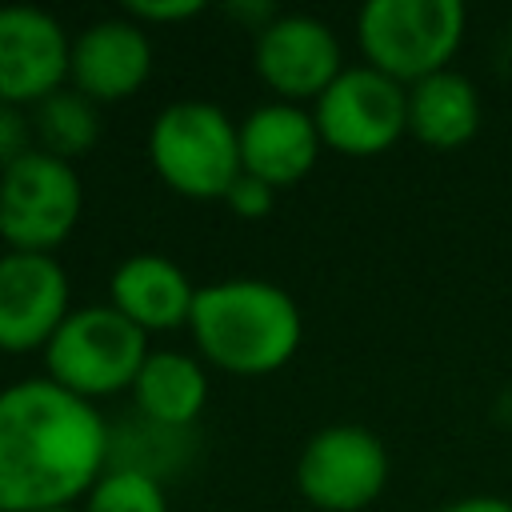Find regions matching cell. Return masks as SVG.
<instances>
[{
	"instance_id": "6",
	"label": "cell",
	"mask_w": 512,
	"mask_h": 512,
	"mask_svg": "<svg viewBox=\"0 0 512 512\" xmlns=\"http://www.w3.org/2000/svg\"><path fill=\"white\" fill-rule=\"evenodd\" d=\"M80 216L84 180L76 164L32 148L0 172V248L56 256V248L76 232Z\"/></svg>"
},
{
	"instance_id": "16",
	"label": "cell",
	"mask_w": 512,
	"mask_h": 512,
	"mask_svg": "<svg viewBox=\"0 0 512 512\" xmlns=\"http://www.w3.org/2000/svg\"><path fill=\"white\" fill-rule=\"evenodd\" d=\"M484 120V104H480V88L456 72L444 68L428 80L408 84V136L424 148L436 152H452L476 140Z\"/></svg>"
},
{
	"instance_id": "1",
	"label": "cell",
	"mask_w": 512,
	"mask_h": 512,
	"mask_svg": "<svg viewBox=\"0 0 512 512\" xmlns=\"http://www.w3.org/2000/svg\"><path fill=\"white\" fill-rule=\"evenodd\" d=\"M112 420L48 376L0 388V512L76 508L104 476Z\"/></svg>"
},
{
	"instance_id": "13",
	"label": "cell",
	"mask_w": 512,
	"mask_h": 512,
	"mask_svg": "<svg viewBox=\"0 0 512 512\" xmlns=\"http://www.w3.org/2000/svg\"><path fill=\"white\" fill-rule=\"evenodd\" d=\"M324 144L312 120V108L288 104V100H264L240 120V172L280 188L300 184Z\"/></svg>"
},
{
	"instance_id": "15",
	"label": "cell",
	"mask_w": 512,
	"mask_h": 512,
	"mask_svg": "<svg viewBox=\"0 0 512 512\" xmlns=\"http://www.w3.org/2000/svg\"><path fill=\"white\" fill-rule=\"evenodd\" d=\"M132 412L164 424V428H184L192 432L196 420L208 408L212 384H208V364L196 352L180 348H152L132 380Z\"/></svg>"
},
{
	"instance_id": "24",
	"label": "cell",
	"mask_w": 512,
	"mask_h": 512,
	"mask_svg": "<svg viewBox=\"0 0 512 512\" xmlns=\"http://www.w3.org/2000/svg\"><path fill=\"white\" fill-rule=\"evenodd\" d=\"M52 512H80V508H52Z\"/></svg>"
},
{
	"instance_id": "4",
	"label": "cell",
	"mask_w": 512,
	"mask_h": 512,
	"mask_svg": "<svg viewBox=\"0 0 512 512\" xmlns=\"http://www.w3.org/2000/svg\"><path fill=\"white\" fill-rule=\"evenodd\" d=\"M464 28L460 0H368L356 12V48L368 68L408 88L452 68Z\"/></svg>"
},
{
	"instance_id": "10",
	"label": "cell",
	"mask_w": 512,
	"mask_h": 512,
	"mask_svg": "<svg viewBox=\"0 0 512 512\" xmlns=\"http://www.w3.org/2000/svg\"><path fill=\"white\" fill-rule=\"evenodd\" d=\"M72 312V284L56 256L0 252V352H44Z\"/></svg>"
},
{
	"instance_id": "23",
	"label": "cell",
	"mask_w": 512,
	"mask_h": 512,
	"mask_svg": "<svg viewBox=\"0 0 512 512\" xmlns=\"http://www.w3.org/2000/svg\"><path fill=\"white\" fill-rule=\"evenodd\" d=\"M436 512H512V500L508 496H496V492H472V496L448 500Z\"/></svg>"
},
{
	"instance_id": "7",
	"label": "cell",
	"mask_w": 512,
	"mask_h": 512,
	"mask_svg": "<svg viewBox=\"0 0 512 512\" xmlns=\"http://www.w3.org/2000/svg\"><path fill=\"white\" fill-rule=\"evenodd\" d=\"M312 120L324 148L368 160L408 136V88L360 60L312 100Z\"/></svg>"
},
{
	"instance_id": "19",
	"label": "cell",
	"mask_w": 512,
	"mask_h": 512,
	"mask_svg": "<svg viewBox=\"0 0 512 512\" xmlns=\"http://www.w3.org/2000/svg\"><path fill=\"white\" fill-rule=\"evenodd\" d=\"M80 512H168V484L136 468H104V476L76 504Z\"/></svg>"
},
{
	"instance_id": "17",
	"label": "cell",
	"mask_w": 512,
	"mask_h": 512,
	"mask_svg": "<svg viewBox=\"0 0 512 512\" xmlns=\"http://www.w3.org/2000/svg\"><path fill=\"white\" fill-rule=\"evenodd\" d=\"M192 444L196 436L184 428H164L152 424L136 412H128V420L112 424V468H136L144 476H156L160 484H168L172 476H180L192 460Z\"/></svg>"
},
{
	"instance_id": "11",
	"label": "cell",
	"mask_w": 512,
	"mask_h": 512,
	"mask_svg": "<svg viewBox=\"0 0 512 512\" xmlns=\"http://www.w3.org/2000/svg\"><path fill=\"white\" fill-rule=\"evenodd\" d=\"M156 48L152 32L140 28L132 16H100L72 32V56H68V88H76L96 108L132 100L152 80Z\"/></svg>"
},
{
	"instance_id": "18",
	"label": "cell",
	"mask_w": 512,
	"mask_h": 512,
	"mask_svg": "<svg viewBox=\"0 0 512 512\" xmlns=\"http://www.w3.org/2000/svg\"><path fill=\"white\" fill-rule=\"evenodd\" d=\"M28 120H32V144L68 164L88 156L100 140V108L84 100L76 88H60L48 100H40L36 108H28Z\"/></svg>"
},
{
	"instance_id": "12",
	"label": "cell",
	"mask_w": 512,
	"mask_h": 512,
	"mask_svg": "<svg viewBox=\"0 0 512 512\" xmlns=\"http://www.w3.org/2000/svg\"><path fill=\"white\" fill-rule=\"evenodd\" d=\"M72 32L44 8H0V104L36 108L52 92L68 88Z\"/></svg>"
},
{
	"instance_id": "9",
	"label": "cell",
	"mask_w": 512,
	"mask_h": 512,
	"mask_svg": "<svg viewBox=\"0 0 512 512\" xmlns=\"http://www.w3.org/2000/svg\"><path fill=\"white\" fill-rule=\"evenodd\" d=\"M252 68L272 100L312 108V100L348 64L340 36L328 20L312 12H276L252 40Z\"/></svg>"
},
{
	"instance_id": "8",
	"label": "cell",
	"mask_w": 512,
	"mask_h": 512,
	"mask_svg": "<svg viewBox=\"0 0 512 512\" xmlns=\"http://www.w3.org/2000/svg\"><path fill=\"white\" fill-rule=\"evenodd\" d=\"M392 460L364 424H324L296 456V492L316 512H364L388 488Z\"/></svg>"
},
{
	"instance_id": "25",
	"label": "cell",
	"mask_w": 512,
	"mask_h": 512,
	"mask_svg": "<svg viewBox=\"0 0 512 512\" xmlns=\"http://www.w3.org/2000/svg\"><path fill=\"white\" fill-rule=\"evenodd\" d=\"M0 252H4V248H0Z\"/></svg>"
},
{
	"instance_id": "21",
	"label": "cell",
	"mask_w": 512,
	"mask_h": 512,
	"mask_svg": "<svg viewBox=\"0 0 512 512\" xmlns=\"http://www.w3.org/2000/svg\"><path fill=\"white\" fill-rule=\"evenodd\" d=\"M120 12L152 32V28H168V24H184V20L204 16V4L200 0H128Z\"/></svg>"
},
{
	"instance_id": "14",
	"label": "cell",
	"mask_w": 512,
	"mask_h": 512,
	"mask_svg": "<svg viewBox=\"0 0 512 512\" xmlns=\"http://www.w3.org/2000/svg\"><path fill=\"white\" fill-rule=\"evenodd\" d=\"M196 292L188 272L164 252H132L108 276V304L144 336L188 328Z\"/></svg>"
},
{
	"instance_id": "5",
	"label": "cell",
	"mask_w": 512,
	"mask_h": 512,
	"mask_svg": "<svg viewBox=\"0 0 512 512\" xmlns=\"http://www.w3.org/2000/svg\"><path fill=\"white\" fill-rule=\"evenodd\" d=\"M148 352V336L104 300L72 308L40 356L52 384L88 404H100L108 396L132 392V380Z\"/></svg>"
},
{
	"instance_id": "3",
	"label": "cell",
	"mask_w": 512,
	"mask_h": 512,
	"mask_svg": "<svg viewBox=\"0 0 512 512\" xmlns=\"http://www.w3.org/2000/svg\"><path fill=\"white\" fill-rule=\"evenodd\" d=\"M148 164L184 200H224L240 176V124L212 100H172L148 124Z\"/></svg>"
},
{
	"instance_id": "2",
	"label": "cell",
	"mask_w": 512,
	"mask_h": 512,
	"mask_svg": "<svg viewBox=\"0 0 512 512\" xmlns=\"http://www.w3.org/2000/svg\"><path fill=\"white\" fill-rule=\"evenodd\" d=\"M192 352L228 376H272L304 344V312L288 288L264 276H228L196 292Z\"/></svg>"
},
{
	"instance_id": "22",
	"label": "cell",
	"mask_w": 512,
	"mask_h": 512,
	"mask_svg": "<svg viewBox=\"0 0 512 512\" xmlns=\"http://www.w3.org/2000/svg\"><path fill=\"white\" fill-rule=\"evenodd\" d=\"M36 144H32V120L24 108H12V104H0V172L12 168L20 156H28Z\"/></svg>"
},
{
	"instance_id": "20",
	"label": "cell",
	"mask_w": 512,
	"mask_h": 512,
	"mask_svg": "<svg viewBox=\"0 0 512 512\" xmlns=\"http://www.w3.org/2000/svg\"><path fill=\"white\" fill-rule=\"evenodd\" d=\"M232 216H240V220H248V224H256V220H264V216H272V208H276V188L272 184H264V180H256V176H248V172H240L236 180H232V188L224 192V200H220Z\"/></svg>"
}]
</instances>
